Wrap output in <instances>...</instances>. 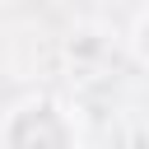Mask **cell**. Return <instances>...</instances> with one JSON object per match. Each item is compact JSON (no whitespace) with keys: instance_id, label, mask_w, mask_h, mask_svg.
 Segmentation results:
<instances>
[{"instance_id":"obj_1","label":"cell","mask_w":149,"mask_h":149,"mask_svg":"<svg viewBox=\"0 0 149 149\" xmlns=\"http://www.w3.org/2000/svg\"><path fill=\"white\" fill-rule=\"evenodd\" d=\"M0 149H79L74 112L61 98H23L0 121Z\"/></svg>"},{"instance_id":"obj_2","label":"cell","mask_w":149,"mask_h":149,"mask_svg":"<svg viewBox=\"0 0 149 149\" xmlns=\"http://www.w3.org/2000/svg\"><path fill=\"white\" fill-rule=\"evenodd\" d=\"M130 56L149 70V9H140L135 23H130Z\"/></svg>"}]
</instances>
